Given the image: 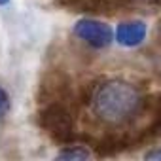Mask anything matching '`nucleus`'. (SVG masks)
<instances>
[{
  "label": "nucleus",
  "mask_w": 161,
  "mask_h": 161,
  "mask_svg": "<svg viewBox=\"0 0 161 161\" xmlns=\"http://www.w3.org/2000/svg\"><path fill=\"white\" fill-rule=\"evenodd\" d=\"M144 97L125 80H106L95 86L91 108L95 116L110 125H123L138 118L144 110Z\"/></svg>",
  "instance_id": "obj_1"
},
{
  "label": "nucleus",
  "mask_w": 161,
  "mask_h": 161,
  "mask_svg": "<svg viewBox=\"0 0 161 161\" xmlns=\"http://www.w3.org/2000/svg\"><path fill=\"white\" fill-rule=\"evenodd\" d=\"M38 125L59 142H68L74 136V119L66 103H46L38 112Z\"/></svg>",
  "instance_id": "obj_2"
},
{
  "label": "nucleus",
  "mask_w": 161,
  "mask_h": 161,
  "mask_svg": "<svg viewBox=\"0 0 161 161\" xmlns=\"http://www.w3.org/2000/svg\"><path fill=\"white\" fill-rule=\"evenodd\" d=\"M74 34L95 49H104L114 40L112 29L99 19H80L74 25Z\"/></svg>",
  "instance_id": "obj_3"
},
{
  "label": "nucleus",
  "mask_w": 161,
  "mask_h": 161,
  "mask_svg": "<svg viewBox=\"0 0 161 161\" xmlns=\"http://www.w3.org/2000/svg\"><path fill=\"white\" fill-rule=\"evenodd\" d=\"M142 114H148V123L135 136V142L138 144H144V142H150L161 136V91L144 101Z\"/></svg>",
  "instance_id": "obj_4"
},
{
  "label": "nucleus",
  "mask_w": 161,
  "mask_h": 161,
  "mask_svg": "<svg viewBox=\"0 0 161 161\" xmlns=\"http://www.w3.org/2000/svg\"><path fill=\"white\" fill-rule=\"evenodd\" d=\"M70 95H72L70 80L63 72H51V74H47L42 80L40 89H38V99H42L44 104L46 103H53V101L66 103V99Z\"/></svg>",
  "instance_id": "obj_5"
},
{
  "label": "nucleus",
  "mask_w": 161,
  "mask_h": 161,
  "mask_svg": "<svg viewBox=\"0 0 161 161\" xmlns=\"http://www.w3.org/2000/svg\"><path fill=\"white\" fill-rule=\"evenodd\" d=\"M148 36V27L144 21L131 19V21H121L116 29V40L123 47H136L140 46Z\"/></svg>",
  "instance_id": "obj_6"
},
{
  "label": "nucleus",
  "mask_w": 161,
  "mask_h": 161,
  "mask_svg": "<svg viewBox=\"0 0 161 161\" xmlns=\"http://www.w3.org/2000/svg\"><path fill=\"white\" fill-rule=\"evenodd\" d=\"M133 6V0H78L74 8L89 14H116L125 12Z\"/></svg>",
  "instance_id": "obj_7"
},
{
  "label": "nucleus",
  "mask_w": 161,
  "mask_h": 161,
  "mask_svg": "<svg viewBox=\"0 0 161 161\" xmlns=\"http://www.w3.org/2000/svg\"><path fill=\"white\" fill-rule=\"evenodd\" d=\"M135 144V138L127 136V135H106L97 142V153L106 157V155H118L119 152L127 150L129 146Z\"/></svg>",
  "instance_id": "obj_8"
},
{
  "label": "nucleus",
  "mask_w": 161,
  "mask_h": 161,
  "mask_svg": "<svg viewBox=\"0 0 161 161\" xmlns=\"http://www.w3.org/2000/svg\"><path fill=\"white\" fill-rule=\"evenodd\" d=\"M91 153L84 146H66L57 157L59 159H87Z\"/></svg>",
  "instance_id": "obj_9"
},
{
  "label": "nucleus",
  "mask_w": 161,
  "mask_h": 161,
  "mask_svg": "<svg viewBox=\"0 0 161 161\" xmlns=\"http://www.w3.org/2000/svg\"><path fill=\"white\" fill-rule=\"evenodd\" d=\"M8 108H10V97L2 87H0V112H6Z\"/></svg>",
  "instance_id": "obj_10"
},
{
  "label": "nucleus",
  "mask_w": 161,
  "mask_h": 161,
  "mask_svg": "<svg viewBox=\"0 0 161 161\" xmlns=\"http://www.w3.org/2000/svg\"><path fill=\"white\" fill-rule=\"evenodd\" d=\"M144 159H153V161H161V148H155V150H150L146 155H144Z\"/></svg>",
  "instance_id": "obj_11"
},
{
  "label": "nucleus",
  "mask_w": 161,
  "mask_h": 161,
  "mask_svg": "<svg viewBox=\"0 0 161 161\" xmlns=\"http://www.w3.org/2000/svg\"><path fill=\"white\" fill-rule=\"evenodd\" d=\"M153 40H155V44L161 47V19L155 23V29H153Z\"/></svg>",
  "instance_id": "obj_12"
},
{
  "label": "nucleus",
  "mask_w": 161,
  "mask_h": 161,
  "mask_svg": "<svg viewBox=\"0 0 161 161\" xmlns=\"http://www.w3.org/2000/svg\"><path fill=\"white\" fill-rule=\"evenodd\" d=\"M57 2L61 4V6H76V2H78V0H57Z\"/></svg>",
  "instance_id": "obj_13"
},
{
  "label": "nucleus",
  "mask_w": 161,
  "mask_h": 161,
  "mask_svg": "<svg viewBox=\"0 0 161 161\" xmlns=\"http://www.w3.org/2000/svg\"><path fill=\"white\" fill-rule=\"evenodd\" d=\"M10 0H0V6H4V4H8Z\"/></svg>",
  "instance_id": "obj_14"
}]
</instances>
